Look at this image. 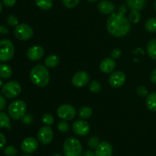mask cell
<instances>
[{"label":"cell","mask_w":156,"mask_h":156,"mask_svg":"<svg viewBox=\"0 0 156 156\" xmlns=\"http://www.w3.org/2000/svg\"><path fill=\"white\" fill-rule=\"evenodd\" d=\"M30 79L33 84L38 87H45L50 82V73L44 66L37 65L30 73Z\"/></svg>","instance_id":"cell-2"},{"label":"cell","mask_w":156,"mask_h":156,"mask_svg":"<svg viewBox=\"0 0 156 156\" xmlns=\"http://www.w3.org/2000/svg\"><path fill=\"white\" fill-rule=\"evenodd\" d=\"M82 156H95V153H94V152H91V151L88 150L84 152V153L82 154Z\"/></svg>","instance_id":"cell-43"},{"label":"cell","mask_w":156,"mask_h":156,"mask_svg":"<svg viewBox=\"0 0 156 156\" xmlns=\"http://www.w3.org/2000/svg\"><path fill=\"white\" fill-rule=\"evenodd\" d=\"M146 30L149 33H155L156 32V18H149L145 24Z\"/></svg>","instance_id":"cell-25"},{"label":"cell","mask_w":156,"mask_h":156,"mask_svg":"<svg viewBox=\"0 0 156 156\" xmlns=\"http://www.w3.org/2000/svg\"><path fill=\"white\" fill-rule=\"evenodd\" d=\"M1 91L3 95L5 96L6 98H15L21 93V87L18 82L11 81L3 85Z\"/></svg>","instance_id":"cell-6"},{"label":"cell","mask_w":156,"mask_h":156,"mask_svg":"<svg viewBox=\"0 0 156 156\" xmlns=\"http://www.w3.org/2000/svg\"><path fill=\"white\" fill-rule=\"evenodd\" d=\"M89 80L90 76L88 73L85 71H79L73 76L72 82L74 86L77 88H82V87L85 86L89 82Z\"/></svg>","instance_id":"cell-11"},{"label":"cell","mask_w":156,"mask_h":156,"mask_svg":"<svg viewBox=\"0 0 156 156\" xmlns=\"http://www.w3.org/2000/svg\"><path fill=\"white\" fill-rule=\"evenodd\" d=\"M21 150L27 154L34 153L38 148V142L34 137H27L24 139L21 145Z\"/></svg>","instance_id":"cell-12"},{"label":"cell","mask_w":156,"mask_h":156,"mask_svg":"<svg viewBox=\"0 0 156 156\" xmlns=\"http://www.w3.org/2000/svg\"><path fill=\"white\" fill-rule=\"evenodd\" d=\"M42 121L43 123H45L47 126H50L54 122V118L50 114H45L42 117Z\"/></svg>","instance_id":"cell-31"},{"label":"cell","mask_w":156,"mask_h":156,"mask_svg":"<svg viewBox=\"0 0 156 156\" xmlns=\"http://www.w3.org/2000/svg\"><path fill=\"white\" fill-rule=\"evenodd\" d=\"M136 92L138 94V95L141 96V97H146L148 95V93H149V90L147 89V88L145 86H139L136 89Z\"/></svg>","instance_id":"cell-35"},{"label":"cell","mask_w":156,"mask_h":156,"mask_svg":"<svg viewBox=\"0 0 156 156\" xmlns=\"http://www.w3.org/2000/svg\"><path fill=\"white\" fill-rule=\"evenodd\" d=\"M2 3L0 2V13L2 12Z\"/></svg>","instance_id":"cell-46"},{"label":"cell","mask_w":156,"mask_h":156,"mask_svg":"<svg viewBox=\"0 0 156 156\" xmlns=\"http://www.w3.org/2000/svg\"><path fill=\"white\" fill-rule=\"evenodd\" d=\"M98 9L104 15H112L114 13L115 5L112 2L109 0H102L98 5Z\"/></svg>","instance_id":"cell-16"},{"label":"cell","mask_w":156,"mask_h":156,"mask_svg":"<svg viewBox=\"0 0 156 156\" xmlns=\"http://www.w3.org/2000/svg\"><path fill=\"white\" fill-rule=\"evenodd\" d=\"M15 36L20 41H27L33 37L34 31L30 26L27 24H19L15 29Z\"/></svg>","instance_id":"cell-7"},{"label":"cell","mask_w":156,"mask_h":156,"mask_svg":"<svg viewBox=\"0 0 156 156\" xmlns=\"http://www.w3.org/2000/svg\"><path fill=\"white\" fill-rule=\"evenodd\" d=\"M3 86V82L1 79H0V87H2Z\"/></svg>","instance_id":"cell-45"},{"label":"cell","mask_w":156,"mask_h":156,"mask_svg":"<svg viewBox=\"0 0 156 156\" xmlns=\"http://www.w3.org/2000/svg\"><path fill=\"white\" fill-rule=\"evenodd\" d=\"M15 53V47L9 39L0 41V62H8L12 59Z\"/></svg>","instance_id":"cell-5"},{"label":"cell","mask_w":156,"mask_h":156,"mask_svg":"<svg viewBox=\"0 0 156 156\" xmlns=\"http://www.w3.org/2000/svg\"><path fill=\"white\" fill-rule=\"evenodd\" d=\"M81 0H62L64 6L66 7L67 9H73L76 7L79 3Z\"/></svg>","instance_id":"cell-30"},{"label":"cell","mask_w":156,"mask_h":156,"mask_svg":"<svg viewBox=\"0 0 156 156\" xmlns=\"http://www.w3.org/2000/svg\"><path fill=\"white\" fill-rule=\"evenodd\" d=\"M37 138L39 141L44 145H48L51 143L53 138V133L51 127L47 125L42 126L38 131Z\"/></svg>","instance_id":"cell-9"},{"label":"cell","mask_w":156,"mask_h":156,"mask_svg":"<svg viewBox=\"0 0 156 156\" xmlns=\"http://www.w3.org/2000/svg\"><path fill=\"white\" fill-rule=\"evenodd\" d=\"M140 19H141V15H140L139 11H131L129 15V20L131 22L134 23V24H137L140 21Z\"/></svg>","instance_id":"cell-27"},{"label":"cell","mask_w":156,"mask_h":156,"mask_svg":"<svg viewBox=\"0 0 156 156\" xmlns=\"http://www.w3.org/2000/svg\"><path fill=\"white\" fill-rule=\"evenodd\" d=\"M146 50L149 57L156 60V39H152L148 43Z\"/></svg>","instance_id":"cell-20"},{"label":"cell","mask_w":156,"mask_h":156,"mask_svg":"<svg viewBox=\"0 0 156 156\" xmlns=\"http://www.w3.org/2000/svg\"><path fill=\"white\" fill-rule=\"evenodd\" d=\"M22 156H31V155H22Z\"/></svg>","instance_id":"cell-50"},{"label":"cell","mask_w":156,"mask_h":156,"mask_svg":"<svg viewBox=\"0 0 156 156\" xmlns=\"http://www.w3.org/2000/svg\"><path fill=\"white\" fill-rule=\"evenodd\" d=\"M18 153V150L13 146H9L4 149V154L6 156H15Z\"/></svg>","instance_id":"cell-29"},{"label":"cell","mask_w":156,"mask_h":156,"mask_svg":"<svg viewBox=\"0 0 156 156\" xmlns=\"http://www.w3.org/2000/svg\"><path fill=\"white\" fill-rule=\"evenodd\" d=\"M146 0H126V5L131 10L140 11L144 8Z\"/></svg>","instance_id":"cell-18"},{"label":"cell","mask_w":156,"mask_h":156,"mask_svg":"<svg viewBox=\"0 0 156 156\" xmlns=\"http://www.w3.org/2000/svg\"><path fill=\"white\" fill-rule=\"evenodd\" d=\"M58 129H59L60 132L62 133H66L69 130V125L65 120H62V121H60L57 125Z\"/></svg>","instance_id":"cell-33"},{"label":"cell","mask_w":156,"mask_h":156,"mask_svg":"<svg viewBox=\"0 0 156 156\" xmlns=\"http://www.w3.org/2000/svg\"><path fill=\"white\" fill-rule=\"evenodd\" d=\"M22 122L24 123V124H30V123H33V117H32L31 115H30V114H25V115L24 116V117H23L22 119Z\"/></svg>","instance_id":"cell-37"},{"label":"cell","mask_w":156,"mask_h":156,"mask_svg":"<svg viewBox=\"0 0 156 156\" xmlns=\"http://www.w3.org/2000/svg\"><path fill=\"white\" fill-rule=\"evenodd\" d=\"M59 62V58L56 55H50L46 58L44 61V64L47 67L49 68H54L56 66H58Z\"/></svg>","instance_id":"cell-21"},{"label":"cell","mask_w":156,"mask_h":156,"mask_svg":"<svg viewBox=\"0 0 156 156\" xmlns=\"http://www.w3.org/2000/svg\"><path fill=\"white\" fill-rule=\"evenodd\" d=\"M6 144V138L4 134L0 133V149L4 148V146Z\"/></svg>","instance_id":"cell-38"},{"label":"cell","mask_w":156,"mask_h":156,"mask_svg":"<svg viewBox=\"0 0 156 156\" xmlns=\"http://www.w3.org/2000/svg\"><path fill=\"white\" fill-rule=\"evenodd\" d=\"M57 115L63 120H73L76 114V110L73 105H62L57 109Z\"/></svg>","instance_id":"cell-8"},{"label":"cell","mask_w":156,"mask_h":156,"mask_svg":"<svg viewBox=\"0 0 156 156\" xmlns=\"http://www.w3.org/2000/svg\"><path fill=\"white\" fill-rule=\"evenodd\" d=\"M154 6H155V12H156V0L155 2V5H154Z\"/></svg>","instance_id":"cell-49"},{"label":"cell","mask_w":156,"mask_h":156,"mask_svg":"<svg viewBox=\"0 0 156 156\" xmlns=\"http://www.w3.org/2000/svg\"><path fill=\"white\" fill-rule=\"evenodd\" d=\"M12 69L9 65L6 64H0V77L2 79H7L12 76Z\"/></svg>","instance_id":"cell-22"},{"label":"cell","mask_w":156,"mask_h":156,"mask_svg":"<svg viewBox=\"0 0 156 156\" xmlns=\"http://www.w3.org/2000/svg\"><path fill=\"white\" fill-rule=\"evenodd\" d=\"M121 54H122L121 50H120V49H118V48L114 49V50H113L112 51H111V58H112V59H119V58L121 56Z\"/></svg>","instance_id":"cell-36"},{"label":"cell","mask_w":156,"mask_h":156,"mask_svg":"<svg viewBox=\"0 0 156 156\" xmlns=\"http://www.w3.org/2000/svg\"><path fill=\"white\" fill-rule=\"evenodd\" d=\"M88 2H97L98 0H88Z\"/></svg>","instance_id":"cell-47"},{"label":"cell","mask_w":156,"mask_h":156,"mask_svg":"<svg viewBox=\"0 0 156 156\" xmlns=\"http://www.w3.org/2000/svg\"><path fill=\"white\" fill-rule=\"evenodd\" d=\"M94 153L95 156H111L113 153V148L108 142H101L95 149Z\"/></svg>","instance_id":"cell-15"},{"label":"cell","mask_w":156,"mask_h":156,"mask_svg":"<svg viewBox=\"0 0 156 156\" xmlns=\"http://www.w3.org/2000/svg\"><path fill=\"white\" fill-rule=\"evenodd\" d=\"M73 130L76 135L84 136L89 133L90 125L88 122L85 120H76L73 124Z\"/></svg>","instance_id":"cell-10"},{"label":"cell","mask_w":156,"mask_h":156,"mask_svg":"<svg viewBox=\"0 0 156 156\" xmlns=\"http://www.w3.org/2000/svg\"><path fill=\"white\" fill-rule=\"evenodd\" d=\"M146 106L151 111H156V92H152L146 97Z\"/></svg>","instance_id":"cell-19"},{"label":"cell","mask_w":156,"mask_h":156,"mask_svg":"<svg viewBox=\"0 0 156 156\" xmlns=\"http://www.w3.org/2000/svg\"><path fill=\"white\" fill-rule=\"evenodd\" d=\"M116 68V62L112 58H105L100 64L101 71L104 73H111Z\"/></svg>","instance_id":"cell-17"},{"label":"cell","mask_w":156,"mask_h":156,"mask_svg":"<svg viewBox=\"0 0 156 156\" xmlns=\"http://www.w3.org/2000/svg\"><path fill=\"white\" fill-rule=\"evenodd\" d=\"M27 106L24 101L16 100L12 102L9 107V114L13 120H21L25 115Z\"/></svg>","instance_id":"cell-4"},{"label":"cell","mask_w":156,"mask_h":156,"mask_svg":"<svg viewBox=\"0 0 156 156\" xmlns=\"http://www.w3.org/2000/svg\"><path fill=\"white\" fill-rule=\"evenodd\" d=\"M99 138L97 136H92L89 139L88 142V145L91 149H95L99 144Z\"/></svg>","instance_id":"cell-32"},{"label":"cell","mask_w":156,"mask_h":156,"mask_svg":"<svg viewBox=\"0 0 156 156\" xmlns=\"http://www.w3.org/2000/svg\"><path fill=\"white\" fill-rule=\"evenodd\" d=\"M126 6L125 5H121L120 6V8H119V12H121V13H123L124 14L125 12H126Z\"/></svg>","instance_id":"cell-44"},{"label":"cell","mask_w":156,"mask_h":156,"mask_svg":"<svg viewBox=\"0 0 156 156\" xmlns=\"http://www.w3.org/2000/svg\"><path fill=\"white\" fill-rule=\"evenodd\" d=\"M63 152L65 156L82 155V146L80 141L75 137L66 139L63 144Z\"/></svg>","instance_id":"cell-3"},{"label":"cell","mask_w":156,"mask_h":156,"mask_svg":"<svg viewBox=\"0 0 156 156\" xmlns=\"http://www.w3.org/2000/svg\"><path fill=\"white\" fill-rule=\"evenodd\" d=\"M3 4L7 7H12L16 2V0H2Z\"/></svg>","instance_id":"cell-40"},{"label":"cell","mask_w":156,"mask_h":156,"mask_svg":"<svg viewBox=\"0 0 156 156\" xmlns=\"http://www.w3.org/2000/svg\"><path fill=\"white\" fill-rule=\"evenodd\" d=\"M7 23L10 26H17L18 24V19L15 15H10L7 18Z\"/></svg>","instance_id":"cell-34"},{"label":"cell","mask_w":156,"mask_h":156,"mask_svg":"<svg viewBox=\"0 0 156 156\" xmlns=\"http://www.w3.org/2000/svg\"><path fill=\"white\" fill-rule=\"evenodd\" d=\"M6 105V101L4 96L0 94V111H2Z\"/></svg>","instance_id":"cell-39"},{"label":"cell","mask_w":156,"mask_h":156,"mask_svg":"<svg viewBox=\"0 0 156 156\" xmlns=\"http://www.w3.org/2000/svg\"><path fill=\"white\" fill-rule=\"evenodd\" d=\"M0 128H6V129H10L11 123L10 118L9 116L4 112H0Z\"/></svg>","instance_id":"cell-23"},{"label":"cell","mask_w":156,"mask_h":156,"mask_svg":"<svg viewBox=\"0 0 156 156\" xmlns=\"http://www.w3.org/2000/svg\"><path fill=\"white\" fill-rule=\"evenodd\" d=\"M38 8L44 11L49 10L53 6V0H35Z\"/></svg>","instance_id":"cell-24"},{"label":"cell","mask_w":156,"mask_h":156,"mask_svg":"<svg viewBox=\"0 0 156 156\" xmlns=\"http://www.w3.org/2000/svg\"><path fill=\"white\" fill-rule=\"evenodd\" d=\"M150 79H151V81H152V83L155 84L156 85V68L152 72V73H151Z\"/></svg>","instance_id":"cell-42"},{"label":"cell","mask_w":156,"mask_h":156,"mask_svg":"<svg viewBox=\"0 0 156 156\" xmlns=\"http://www.w3.org/2000/svg\"><path fill=\"white\" fill-rule=\"evenodd\" d=\"M89 89L91 92L98 93L101 90V85L98 81H92L89 85Z\"/></svg>","instance_id":"cell-28"},{"label":"cell","mask_w":156,"mask_h":156,"mask_svg":"<svg viewBox=\"0 0 156 156\" xmlns=\"http://www.w3.org/2000/svg\"><path fill=\"white\" fill-rule=\"evenodd\" d=\"M44 55V50L41 46H33L27 50V57L31 61H37L42 59Z\"/></svg>","instance_id":"cell-14"},{"label":"cell","mask_w":156,"mask_h":156,"mask_svg":"<svg viewBox=\"0 0 156 156\" xmlns=\"http://www.w3.org/2000/svg\"><path fill=\"white\" fill-rule=\"evenodd\" d=\"M0 34L3 35L8 34H9V29L6 27H5V26L1 25L0 26Z\"/></svg>","instance_id":"cell-41"},{"label":"cell","mask_w":156,"mask_h":156,"mask_svg":"<svg viewBox=\"0 0 156 156\" xmlns=\"http://www.w3.org/2000/svg\"><path fill=\"white\" fill-rule=\"evenodd\" d=\"M92 115V110L90 107H82L79 111V116L82 119H88Z\"/></svg>","instance_id":"cell-26"},{"label":"cell","mask_w":156,"mask_h":156,"mask_svg":"<svg viewBox=\"0 0 156 156\" xmlns=\"http://www.w3.org/2000/svg\"><path fill=\"white\" fill-rule=\"evenodd\" d=\"M53 156H62L60 155V154H59V153H56V154H54V155H53Z\"/></svg>","instance_id":"cell-48"},{"label":"cell","mask_w":156,"mask_h":156,"mask_svg":"<svg viewBox=\"0 0 156 156\" xmlns=\"http://www.w3.org/2000/svg\"><path fill=\"white\" fill-rule=\"evenodd\" d=\"M131 28L130 23L124 14L121 12L113 13L107 21V29L112 36L122 37L127 34Z\"/></svg>","instance_id":"cell-1"},{"label":"cell","mask_w":156,"mask_h":156,"mask_svg":"<svg viewBox=\"0 0 156 156\" xmlns=\"http://www.w3.org/2000/svg\"><path fill=\"white\" fill-rule=\"evenodd\" d=\"M126 82V75L121 71H115L111 73L109 77L110 85L114 88H120Z\"/></svg>","instance_id":"cell-13"}]
</instances>
